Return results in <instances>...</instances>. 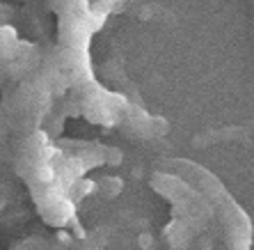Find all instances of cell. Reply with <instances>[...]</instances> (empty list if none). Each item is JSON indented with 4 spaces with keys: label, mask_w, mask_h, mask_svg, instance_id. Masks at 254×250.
Here are the masks:
<instances>
[{
    "label": "cell",
    "mask_w": 254,
    "mask_h": 250,
    "mask_svg": "<svg viewBox=\"0 0 254 250\" xmlns=\"http://www.w3.org/2000/svg\"><path fill=\"white\" fill-rule=\"evenodd\" d=\"M103 0H0V37L30 35L55 53L76 55Z\"/></svg>",
    "instance_id": "1"
}]
</instances>
